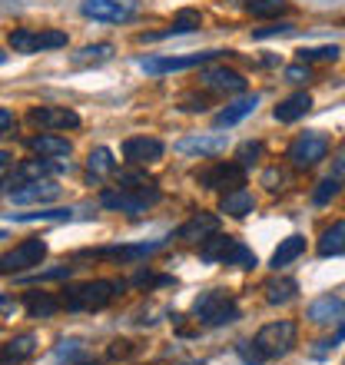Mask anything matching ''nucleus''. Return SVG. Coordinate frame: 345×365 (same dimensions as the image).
<instances>
[{"instance_id":"obj_18","label":"nucleus","mask_w":345,"mask_h":365,"mask_svg":"<svg viewBox=\"0 0 345 365\" xmlns=\"http://www.w3.org/2000/svg\"><path fill=\"white\" fill-rule=\"evenodd\" d=\"M259 106V93H246L240 96V100H232V103H226L220 110V113L212 116V123H216V130H222V126H236L240 120H246L249 113H256Z\"/></svg>"},{"instance_id":"obj_15","label":"nucleus","mask_w":345,"mask_h":365,"mask_svg":"<svg viewBox=\"0 0 345 365\" xmlns=\"http://www.w3.org/2000/svg\"><path fill=\"white\" fill-rule=\"evenodd\" d=\"M212 232H220V216H216V212H196V216H190V220L176 230V240L202 242V240H210Z\"/></svg>"},{"instance_id":"obj_7","label":"nucleus","mask_w":345,"mask_h":365,"mask_svg":"<svg viewBox=\"0 0 345 365\" xmlns=\"http://www.w3.org/2000/svg\"><path fill=\"white\" fill-rule=\"evenodd\" d=\"M80 10H83V17L100 20V24H126L136 17L140 0H83Z\"/></svg>"},{"instance_id":"obj_42","label":"nucleus","mask_w":345,"mask_h":365,"mask_svg":"<svg viewBox=\"0 0 345 365\" xmlns=\"http://www.w3.org/2000/svg\"><path fill=\"white\" fill-rule=\"evenodd\" d=\"M332 176H336L339 182H345V143L336 150V156H332Z\"/></svg>"},{"instance_id":"obj_21","label":"nucleus","mask_w":345,"mask_h":365,"mask_svg":"<svg viewBox=\"0 0 345 365\" xmlns=\"http://www.w3.org/2000/svg\"><path fill=\"white\" fill-rule=\"evenodd\" d=\"M63 166L60 163H53L50 156H43V160H24V163L14 170V182H30V180H47V176H53V173H60Z\"/></svg>"},{"instance_id":"obj_5","label":"nucleus","mask_w":345,"mask_h":365,"mask_svg":"<svg viewBox=\"0 0 345 365\" xmlns=\"http://www.w3.org/2000/svg\"><path fill=\"white\" fill-rule=\"evenodd\" d=\"M289 163L296 166V170H312L316 163H322L329 156V140L319 130H309V133L296 136L292 146H289Z\"/></svg>"},{"instance_id":"obj_32","label":"nucleus","mask_w":345,"mask_h":365,"mask_svg":"<svg viewBox=\"0 0 345 365\" xmlns=\"http://www.w3.org/2000/svg\"><path fill=\"white\" fill-rule=\"evenodd\" d=\"M73 212L77 210H37V212H7L10 220H17V222H37V220H47V222H53V220H73Z\"/></svg>"},{"instance_id":"obj_36","label":"nucleus","mask_w":345,"mask_h":365,"mask_svg":"<svg viewBox=\"0 0 345 365\" xmlns=\"http://www.w3.org/2000/svg\"><path fill=\"white\" fill-rule=\"evenodd\" d=\"M77 362H80V342H60L50 365H77Z\"/></svg>"},{"instance_id":"obj_33","label":"nucleus","mask_w":345,"mask_h":365,"mask_svg":"<svg viewBox=\"0 0 345 365\" xmlns=\"http://www.w3.org/2000/svg\"><path fill=\"white\" fill-rule=\"evenodd\" d=\"M246 10H249L252 17H279V14H286L289 10V0H249L246 4Z\"/></svg>"},{"instance_id":"obj_51","label":"nucleus","mask_w":345,"mask_h":365,"mask_svg":"<svg viewBox=\"0 0 345 365\" xmlns=\"http://www.w3.org/2000/svg\"><path fill=\"white\" fill-rule=\"evenodd\" d=\"M182 365H200V362H182Z\"/></svg>"},{"instance_id":"obj_16","label":"nucleus","mask_w":345,"mask_h":365,"mask_svg":"<svg viewBox=\"0 0 345 365\" xmlns=\"http://www.w3.org/2000/svg\"><path fill=\"white\" fill-rule=\"evenodd\" d=\"M200 83L206 90H212V93H242V90H246V80H242V73H236V70H230V67L202 70V73H200Z\"/></svg>"},{"instance_id":"obj_50","label":"nucleus","mask_w":345,"mask_h":365,"mask_svg":"<svg viewBox=\"0 0 345 365\" xmlns=\"http://www.w3.org/2000/svg\"><path fill=\"white\" fill-rule=\"evenodd\" d=\"M0 240H7V232H4V230H0Z\"/></svg>"},{"instance_id":"obj_4","label":"nucleus","mask_w":345,"mask_h":365,"mask_svg":"<svg viewBox=\"0 0 345 365\" xmlns=\"http://www.w3.org/2000/svg\"><path fill=\"white\" fill-rule=\"evenodd\" d=\"M10 50L14 53H40V50H57V47H67V34L63 30H10L7 37Z\"/></svg>"},{"instance_id":"obj_38","label":"nucleus","mask_w":345,"mask_h":365,"mask_svg":"<svg viewBox=\"0 0 345 365\" xmlns=\"http://www.w3.org/2000/svg\"><path fill=\"white\" fill-rule=\"evenodd\" d=\"M289 34H296V27H292L289 20H282V24H269V27L252 30V37H256V40H266V37H289Z\"/></svg>"},{"instance_id":"obj_19","label":"nucleus","mask_w":345,"mask_h":365,"mask_svg":"<svg viewBox=\"0 0 345 365\" xmlns=\"http://www.w3.org/2000/svg\"><path fill=\"white\" fill-rule=\"evenodd\" d=\"M166 240H153V242H136V246H106L100 250L96 256H106V259H123V262H133V259H146L153 256L156 250H163Z\"/></svg>"},{"instance_id":"obj_39","label":"nucleus","mask_w":345,"mask_h":365,"mask_svg":"<svg viewBox=\"0 0 345 365\" xmlns=\"http://www.w3.org/2000/svg\"><path fill=\"white\" fill-rule=\"evenodd\" d=\"M336 192H339V180L336 176H326V180L316 186V192H312V200L322 206V202H329V200H336Z\"/></svg>"},{"instance_id":"obj_23","label":"nucleus","mask_w":345,"mask_h":365,"mask_svg":"<svg viewBox=\"0 0 345 365\" xmlns=\"http://www.w3.org/2000/svg\"><path fill=\"white\" fill-rule=\"evenodd\" d=\"M256 210V200H252L249 190H230L222 192L220 200V212H226V216H232V220H242V216H249V212Z\"/></svg>"},{"instance_id":"obj_6","label":"nucleus","mask_w":345,"mask_h":365,"mask_svg":"<svg viewBox=\"0 0 345 365\" xmlns=\"http://www.w3.org/2000/svg\"><path fill=\"white\" fill-rule=\"evenodd\" d=\"M256 346H259V352H262L266 359L286 356L289 349L296 346V322L279 319V322H269V326H262V329H259V336H256Z\"/></svg>"},{"instance_id":"obj_20","label":"nucleus","mask_w":345,"mask_h":365,"mask_svg":"<svg viewBox=\"0 0 345 365\" xmlns=\"http://www.w3.org/2000/svg\"><path fill=\"white\" fill-rule=\"evenodd\" d=\"M342 316H345V299H339V296H322V299H316V302L309 306V319H312L316 326L339 322Z\"/></svg>"},{"instance_id":"obj_35","label":"nucleus","mask_w":345,"mask_h":365,"mask_svg":"<svg viewBox=\"0 0 345 365\" xmlns=\"http://www.w3.org/2000/svg\"><path fill=\"white\" fill-rule=\"evenodd\" d=\"M259 156H262V143L259 140H246V143L236 146V163L246 166V170L259 163Z\"/></svg>"},{"instance_id":"obj_48","label":"nucleus","mask_w":345,"mask_h":365,"mask_svg":"<svg viewBox=\"0 0 345 365\" xmlns=\"http://www.w3.org/2000/svg\"><path fill=\"white\" fill-rule=\"evenodd\" d=\"M342 339H345V326H342V329H339V336H336V339H332V346H336V342H342Z\"/></svg>"},{"instance_id":"obj_45","label":"nucleus","mask_w":345,"mask_h":365,"mask_svg":"<svg viewBox=\"0 0 345 365\" xmlns=\"http://www.w3.org/2000/svg\"><path fill=\"white\" fill-rule=\"evenodd\" d=\"M14 130V113H10L7 106H0V136H7Z\"/></svg>"},{"instance_id":"obj_26","label":"nucleus","mask_w":345,"mask_h":365,"mask_svg":"<svg viewBox=\"0 0 345 365\" xmlns=\"http://www.w3.org/2000/svg\"><path fill=\"white\" fill-rule=\"evenodd\" d=\"M63 306L53 292H43V289H37V292H24V309H27L34 319H50L57 309Z\"/></svg>"},{"instance_id":"obj_14","label":"nucleus","mask_w":345,"mask_h":365,"mask_svg":"<svg viewBox=\"0 0 345 365\" xmlns=\"http://www.w3.org/2000/svg\"><path fill=\"white\" fill-rule=\"evenodd\" d=\"M166 146L156 140V136H130L123 143V156H126V163H133V166H146V163H153V160H160L163 156Z\"/></svg>"},{"instance_id":"obj_22","label":"nucleus","mask_w":345,"mask_h":365,"mask_svg":"<svg viewBox=\"0 0 345 365\" xmlns=\"http://www.w3.org/2000/svg\"><path fill=\"white\" fill-rule=\"evenodd\" d=\"M24 143H27L30 150H34V153H40V156H50V160H53V156H70V150H73V146H70V140H67V136H57V133L27 136Z\"/></svg>"},{"instance_id":"obj_10","label":"nucleus","mask_w":345,"mask_h":365,"mask_svg":"<svg viewBox=\"0 0 345 365\" xmlns=\"http://www.w3.org/2000/svg\"><path fill=\"white\" fill-rule=\"evenodd\" d=\"M43 256H47V242L43 240H24L20 246H14V250L4 256V269H10V272L34 269V266H40Z\"/></svg>"},{"instance_id":"obj_27","label":"nucleus","mask_w":345,"mask_h":365,"mask_svg":"<svg viewBox=\"0 0 345 365\" xmlns=\"http://www.w3.org/2000/svg\"><path fill=\"white\" fill-rule=\"evenodd\" d=\"M262 289H266V302H269V306H286V302H292V299H296V292H299L296 279H289V276H272Z\"/></svg>"},{"instance_id":"obj_2","label":"nucleus","mask_w":345,"mask_h":365,"mask_svg":"<svg viewBox=\"0 0 345 365\" xmlns=\"http://www.w3.org/2000/svg\"><path fill=\"white\" fill-rule=\"evenodd\" d=\"M163 192L156 190V182H143V186H133V190H103L100 192V206L106 210H120V212H130V216H140L146 212V206L160 202Z\"/></svg>"},{"instance_id":"obj_29","label":"nucleus","mask_w":345,"mask_h":365,"mask_svg":"<svg viewBox=\"0 0 345 365\" xmlns=\"http://www.w3.org/2000/svg\"><path fill=\"white\" fill-rule=\"evenodd\" d=\"M302 252H306V240H302V236H289V240L279 242V250L272 252V262H269V266H272V269H282V266H289L292 259H299Z\"/></svg>"},{"instance_id":"obj_3","label":"nucleus","mask_w":345,"mask_h":365,"mask_svg":"<svg viewBox=\"0 0 345 365\" xmlns=\"http://www.w3.org/2000/svg\"><path fill=\"white\" fill-rule=\"evenodd\" d=\"M192 316L200 319L202 326H230V322H236L240 319V306L232 302L226 292H220V289H210V292H202L196 302H192Z\"/></svg>"},{"instance_id":"obj_46","label":"nucleus","mask_w":345,"mask_h":365,"mask_svg":"<svg viewBox=\"0 0 345 365\" xmlns=\"http://www.w3.org/2000/svg\"><path fill=\"white\" fill-rule=\"evenodd\" d=\"M262 182H266L269 190H279L276 182H282V173H276V170H269V173H266V176H262Z\"/></svg>"},{"instance_id":"obj_24","label":"nucleus","mask_w":345,"mask_h":365,"mask_svg":"<svg viewBox=\"0 0 345 365\" xmlns=\"http://www.w3.org/2000/svg\"><path fill=\"white\" fill-rule=\"evenodd\" d=\"M236 242H240V240L212 232L210 240H202V246H200V259H202V262H230L232 250H236Z\"/></svg>"},{"instance_id":"obj_17","label":"nucleus","mask_w":345,"mask_h":365,"mask_svg":"<svg viewBox=\"0 0 345 365\" xmlns=\"http://www.w3.org/2000/svg\"><path fill=\"white\" fill-rule=\"evenodd\" d=\"M34 352H37V336L34 332L14 336L10 342L0 346V365H24L27 359H34Z\"/></svg>"},{"instance_id":"obj_25","label":"nucleus","mask_w":345,"mask_h":365,"mask_svg":"<svg viewBox=\"0 0 345 365\" xmlns=\"http://www.w3.org/2000/svg\"><path fill=\"white\" fill-rule=\"evenodd\" d=\"M309 110H312V96L309 93H292L272 110V116H276L279 123H296V120H302Z\"/></svg>"},{"instance_id":"obj_12","label":"nucleus","mask_w":345,"mask_h":365,"mask_svg":"<svg viewBox=\"0 0 345 365\" xmlns=\"http://www.w3.org/2000/svg\"><path fill=\"white\" fill-rule=\"evenodd\" d=\"M176 150H180V153L210 160V156L226 153V136L222 133H192V136H182L180 143H176Z\"/></svg>"},{"instance_id":"obj_44","label":"nucleus","mask_w":345,"mask_h":365,"mask_svg":"<svg viewBox=\"0 0 345 365\" xmlns=\"http://www.w3.org/2000/svg\"><path fill=\"white\" fill-rule=\"evenodd\" d=\"M182 110H190V113H202V110H206V100H202V96H182Z\"/></svg>"},{"instance_id":"obj_8","label":"nucleus","mask_w":345,"mask_h":365,"mask_svg":"<svg viewBox=\"0 0 345 365\" xmlns=\"http://www.w3.org/2000/svg\"><path fill=\"white\" fill-rule=\"evenodd\" d=\"M196 180L206 186V190H240L246 182V166H240L236 160L232 163H210L206 170L196 173Z\"/></svg>"},{"instance_id":"obj_1","label":"nucleus","mask_w":345,"mask_h":365,"mask_svg":"<svg viewBox=\"0 0 345 365\" xmlns=\"http://www.w3.org/2000/svg\"><path fill=\"white\" fill-rule=\"evenodd\" d=\"M126 289V282H110V279H96V282H83V286H73L67 289L63 296H60V302H63V309H70V312H93V309H103L110 306L120 292Z\"/></svg>"},{"instance_id":"obj_49","label":"nucleus","mask_w":345,"mask_h":365,"mask_svg":"<svg viewBox=\"0 0 345 365\" xmlns=\"http://www.w3.org/2000/svg\"><path fill=\"white\" fill-rule=\"evenodd\" d=\"M0 63H7V53H4V50H0Z\"/></svg>"},{"instance_id":"obj_31","label":"nucleus","mask_w":345,"mask_h":365,"mask_svg":"<svg viewBox=\"0 0 345 365\" xmlns=\"http://www.w3.org/2000/svg\"><path fill=\"white\" fill-rule=\"evenodd\" d=\"M342 50L336 43H326V47H302L299 50V63H336Z\"/></svg>"},{"instance_id":"obj_28","label":"nucleus","mask_w":345,"mask_h":365,"mask_svg":"<svg viewBox=\"0 0 345 365\" xmlns=\"http://www.w3.org/2000/svg\"><path fill=\"white\" fill-rule=\"evenodd\" d=\"M345 252V220L342 222H332L322 236H319V256H342Z\"/></svg>"},{"instance_id":"obj_37","label":"nucleus","mask_w":345,"mask_h":365,"mask_svg":"<svg viewBox=\"0 0 345 365\" xmlns=\"http://www.w3.org/2000/svg\"><path fill=\"white\" fill-rule=\"evenodd\" d=\"M226 266H240V269H252L256 266V252L249 250V246H242V242H236V250H232L230 262Z\"/></svg>"},{"instance_id":"obj_43","label":"nucleus","mask_w":345,"mask_h":365,"mask_svg":"<svg viewBox=\"0 0 345 365\" xmlns=\"http://www.w3.org/2000/svg\"><path fill=\"white\" fill-rule=\"evenodd\" d=\"M106 356H110V359H130V356H133V349H130V342H126V339H116Z\"/></svg>"},{"instance_id":"obj_40","label":"nucleus","mask_w":345,"mask_h":365,"mask_svg":"<svg viewBox=\"0 0 345 365\" xmlns=\"http://www.w3.org/2000/svg\"><path fill=\"white\" fill-rule=\"evenodd\" d=\"M236 352H240L242 365H262V362H266V356L259 352L256 342H240V346H236Z\"/></svg>"},{"instance_id":"obj_52","label":"nucleus","mask_w":345,"mask_h":365,"mask_svg":"<svg viewBox=\"0 0 345 365\" xmlns=\"http://www.w3.org/2000/svg\"><path fill=\"white\" fill-rule=\"evenodd\" d=\"M0 272H4V259H0Z\"/></svg>"},{"instance_id":"obj_41","label":"nucleus","mask_w":345,"mask_h":365,"mask_svg":"<svg viewBox=\"0 0 345 365\" xmlns=\"http://www.w3.org/2000/svg\"><path fill=\"white\" fill-rule=\"evenodd\" d=\"M309 77H312V73H309V63H292V67H286V83H306Z\"/></svg>"},{"instance_id":"obj_34","label":"nucleus","mask_w":345,"mask_h":365,"mask_svg":"<svg viewBox=\"0 0 345 365\" xmlns=\"http://www.w3.org/2000/svg\"><path fill=\"white\" fill-rule=\"evenodd\" d=\"M86 166H90V173L93 176H106V173H113V153L106 150V146H96L93 153L86 156Z\"/></svg>"},{"instance_id":"obj_9","label":"nucleus","mask_w":345,"mask_h":365,"mask_svg":"<svg viewBox=\"0 0 345 365\" xmlns=\"http://www.w3.org/2000/svg\"><path fill=\"white\" fill-rule=\"evenodd\" d=\"M216 57H220V50H206V53H192V57H146L140 60V67L146 73H180V70L202 67V63H210Z\"/></svg>"},{"instance_id":"obj_13","label":"nucleus","mask_w":345,"mask_h":365,"mask_svg":"<svg viewBox=\"0 0 345 365\" xmlns=\"http://www.w3.org/2000/svg\"><path fill=\"white\" fill-rule=\"evenodd\" d=\"M60 196V186L53 180H30L20 182L17 190H10V202L17 206H27V202H50Z\"/></svg>"},{"instance_id":"obj_47","label":"nucleus","mask_w":345,"mask_h":365,"mask_svg":"<svg viewBox=\"0 0 345 365\" xmlns=\"http://www.w3.org/2000/svg\"><path fill=\"white\" fill-rule=\"evenodd\" d=\"M7 163H10V153H4V150H0V170H4Z\"/></svg>"},{"instance_id":"obj_30","label":"nucleus","mask_w":345,"mask_h":365,"mask_svg":"<svg viewBox=\"0 0 345 365\" xmlns=\"http://www.w3.org/2000/svg\"><path fill=\"white\" fill-rule=\"evenodd\" d=\"M113 57V43H93V47H83L80 53H73V63L77 67H96V63H106Z\"/></svg>"},{"instance_id":"obj_11","label":"nucleus","mask_w":345,"mask_h":365,"mask_svg":"<svg viewBox=\"0 0 345 365\" xmlns=\"http://www.w3.org/2000/svg\"><path fill=\"white\" fill-rule=\"evenodd\" d=\"M27 120L40 130H73V126H80V116L67 106H34Z\"/></svg>"}]
</instances>
